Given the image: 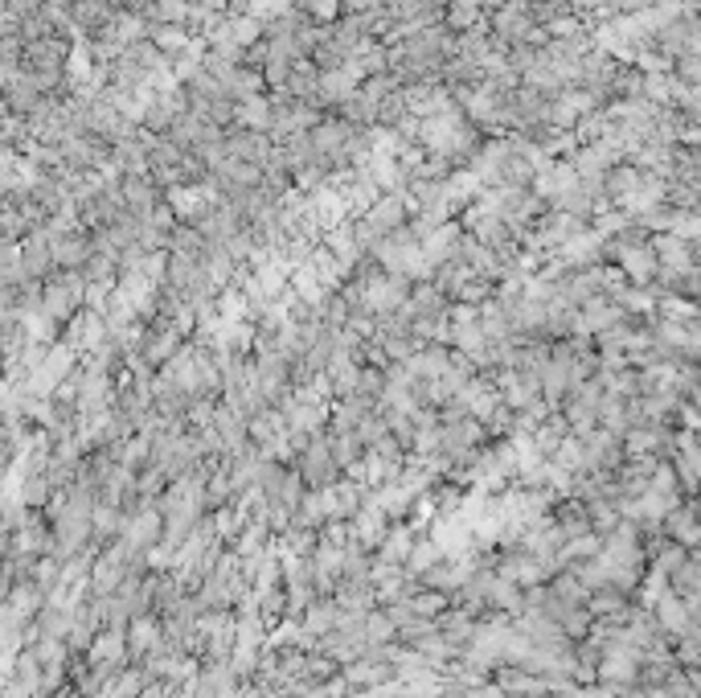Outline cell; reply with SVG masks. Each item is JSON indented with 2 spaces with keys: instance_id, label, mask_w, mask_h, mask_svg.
<instances>
[{
  "instance_id": "obj_1",
  "label": "cell",
  "mask_w": 701,
  "mask_h": 698,
  "mask_svg": "<svg viewBox=\"0 0 701 698\" xmlns=\"http://www.w3.org/2000/svg\"><path fill=\"white\" fill-rule=\"evenodd\" d=\"M652 621H657L660 633H673V637H693V616L689 608H685V600L681 596H673V591H665V596H657V604H652Z\"/></svg>"
},
{
  "instance_id": "obj_2",
  "label": "cell",
  "mask_w": 701,
  "mask_h": 698,
  "mask_svg": "<svg viewBox=\"0 0 701 698\" xmlns=\"http://www.w3.org/2000/svg\"><path fill=\"white\" fill-rule=\"evenodd\" d=\"M665 530H669V542L677 547H697V517H693V505H677L665 514Z\"/></svg>"
},
{
  "instance_id": "obj_3",
  "label": "cell",
  "mask_w": 701,
  "mask_h": 698,
  "mask_svg": "<svg viewBox=\"0 0 701 698\" xmlns=\"http://www.w3.org/2000/svg\"><path fill=\"white\" fill-rule=\"evenodd\" d=\"M415 538H418L415 530L406 526V522H398V526L386 530L382 547H378V558H382V563H398V567H402L406 555H410V547H415Z\"/></svg>"
},
{
  "instance_id": "obj_4",
  "label": "cell",
  "mask_w": 701,
  "mask_h": 698,
  "mask_svg": "<svg viewBox=\"0 0 701 698\" xmlns=\"http://www.w3.org/2000/svg\"><path fill=\"white\" fill-rule=\"evenodd\" d=\"M365 304L378 309V312H390V309H398V304H406L402 279L394 276V279H378V284H370V288H365Z\"/></svg>"
},
{
  "instance_id": "obj_5",
  "label": "cell",
  "mask_w": 701,
  "mask_h": 698,
  "mask_svg": "<svg viewBox=\"0 0 701 698\" xmlns=\"http://www.w3.org/2000/svg\"><path fill=\"white\" fill-rule=\"evenodd\" d=\"M337 616H340L337 600H320V604H308V608H304L299 624H304V633L324 637V633H332V629H337Z\"/></svg>"
},
{
  "instance_id": "obj_6",
  "label": "cell",
  "mask_w": 701,
  "mask_h": 698,
  "mask_svg": "<svg viewBox=\"0 0 701 698\" xmlns=\"http://www.w3.org/2000/svg\"><path fill=\"white\" fill-rule=\"evenodd\" d=\"M443 558V550H439V542H431V538H415V547H410V555H406L402 567L410 571V575H423V571H431Z\"/></svg>"
},
{
  "instance_id": "obj_7",
  "label": "cell",
  "mask_w": 701,
  "mask_h": 698,
  "mask_svg": "<svg viewBox=\"0 0 701 698\" xmlns=\"http://www.w3.org/2000/svg\"><path fill=\"white\" fill-rule=\"evenodd\" d=\"M624 271L627 276H636V284H649L652 271H657V255L649 247H624Z\"/></svg>"
},
{
  "instance_id": "obj_8",
  "label": "cell",
  "mask_w": 701,
  "mask_h": 698,
  "mask_svg": "<svg viewBox=\"0 0 701 698\" xmlns=\"http://www.w3.org/2000/svg\"><path fill=\"white\" fill-rule=\"evenodd\" d=\"M362 637H365V645H386V641H394L398 637V624L390 621L386 613H365V621H362Z\"/></svg>"
},
{
  "instance_id": "obj_9",
  "label": "cell",
  "mask_w": 701,
  "mask_h": 698,
  "mask_svg": "<svg viewBox=\"0 0 701 698\" xmlns=\"http://www.w3.org/2000/svg\"><path fill=\"white\" fill-rule=\"evenodd\" d=\"M160 526H164V522H160V514L144 509V514L131 522V530H128V547H152V542L160 538Z\"/></svg>"
},
{
  "instance_id": "obj_10",
  "label": "cell",
  "mask_w": 701,
  "mask_h": 698,
  "mask_svg": "<svg viewBox=\"0 0 701 698\" xmlns=\"http://www.w3.org/2000/svg\"><path fill=\"white\" fill-rule=\"evenodd\" d=\"M554 464L562 473H578L583 469V440L578 436H562V440L554 444Z\"/></svg>"
},
{
  "instance_id": "obj_11",
  "label": "cell",
  "mask_w": 701,
  "mask_h": 698,
  "mask_svg": "<svg viewBox=\"0 0 701 698\" xmlns=\"http://www.w3.org/2000/svg\"><path fill=\"white\" fill-rule=\"evenodd\" d=\"M660 444H665V431L660 428H627V452L632 456H649V452H657Z\"/></svg>"
},
{
  "instance_id": "obj_12",
  "label": "cell",
  "mask_w": 701,
  "mask_h": 698,
  "mask_svg": "<svg viewBox=\"0 0 701 698\" xmlns=\"http://www.w3.org/2000/svg\"><path fill=\"white\" fill-rule=\"evenodd\" d=\"M131 645H136V649H164V641H160V629L152 621H144V616H136V621H131Z\"/></svg>"
},
{
  "instance_id": "obj_13",
  "label": "cell",
  "mask_w": 701,
  "mask_h": 698,
  "mask_svg": "<svg viewBox=\"0 0 701 698\" xmlns=\"http://www.w3.org/2000/svg\"><path fill=\"white\" fill-rule=\"evenodd\" d=\"M119 654H123V633L99 637V645H95V657H99V662H107V657H119Z\"/></svg>"
},
{
  "instance_id": "obj_14",
  "label": "cell",
  "mask_w": 701,
  "mask_h": 698,
  "mask_svg": "<svg viewBox=\"0 0 701 698\" xmlns=\"http://www.w3.org/2000/svg\"><path fill=\"white\" fill-rule=\"evenodd\" d=\"M624 296V309H636V312H652V301L644 292H619Z\"/></svg>"
},
{
  "instance_id": "obj_15",
  "label": "cell",
  "mask_w": 701,
  "mask_h": 698,
  "mask_svg": "<svg viewBox=\"0 0 701 698\" xmlns=\"http://www.w3.org/2000/svg\"><path fill=\"white\" fill-rule=\"evenodd\" d=\"M677 657H681V662H685V666H693V662H697V645H693V637H685V641H681Z\"/></svg>"
}]
</instances>
